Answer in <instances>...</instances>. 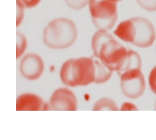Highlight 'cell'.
<instances>
[{
    "mask_svg": "<svg viewBox=\"0 0 156 140\" xmlns=\"http://www.w3.org/2000/svg\"><path fill=\"white\" fill-rule=\"evenodd\" d=\"M149 83L151 89L156 94V66L152 69L150 74Z\"/></svg>",
    "mask_w": 156,
    "mask_h": 140,
    "instance_id": "13",
    "label": "cell"
},
{
    "mask_svg": "<svg viewBox=\"0 0 156 140\" xmlns=\"http://www.w3.org/2000/svg\"><path fill=\"white\" fill-rule=\"evenodd\" d=\"M121 76V87L126 96L136 99L143 94L145 89L144 78L140 69L124 72Z\"/></svg>",
    "mask_w": 156,
    "mask_h": 140,
    "instance_id": "4",
    "label": "cell"
},
{
    "mask_svg": "<svg viewBox=\"0 0 156 140\" xmlns=\"http://www.w3.org/2000/svg\"><path fill=\"white\" fill-rule=\"evenodd\" d=\"M118 2V0H90V11L95 23L115 21Z\"/></svg>",
    "mask_w": 156,
    "mask_h": 140,
    "instance_id": "5",
    "label": "cell"
},
{
    "mask_svg": "<svg viewBox=\"0 0 156 140\" xmlns=\"http://www.w3.org/2000/svg\"><path fill=\"white\" fill-rule=\"evenodd\" d=\"M93 50L101 62L111 71L122 72L130 58L131 50H128L113 39L100 42L93 38Z\"/></svg>",
    "mask_w": 156,
    "mask_h": 140,
    "instance_id": "2",
    "label": "cell"
},
{
    "mask_svg": "<svg viewBox=\"0 0 156 140\" xmlns=\"http://www.w3.org/2000/svg\"><path fill=\"white\" fill-rule=\"evenodd\" d=\"M19 1L24 7L31 8L35 7L41 0H17Z\"/></svg>",
    "mask_w": 156,
    "mask_h": 140,
    "instance_id": "14",
    "label": "cell"
},
{
    "mask_svg": "<svg viewBox=\"0 0 156 140\" xmlns=\"http://www.w3.org/2000/svg\"><path fill=\"white\" fill-rule=\"evenodd\" d=\"M77 104L76 97L71 91L60 88L52 94L50 103L46 105V110L75 111Z\"/></svg>",
    "mask_w": 156,
    "mask_h": 140,
    "instance_id": "6",
    "label": "cell"
},
{
    "mask_svg": "<svg viewBox=\"0 0 156 140\" xmlns=\"http://www.w3.org/2000/svg\"><path fill=\"white\" fill-rule=\"evenodd\" d=\"M93 110H118V108L115 103L111 99H102L95 104Z\"/></svg>",
    "mask_w": 156,
    "mask_h": 140,
    "instance_id": "10",
    "label": "cell"
},
{
    "mask_svg": "<svg viewBox=\"0 0 156 140\" xmlns=\"http://www.w3.org/2000/svg\"><path fill=\"white\" fill-rule=\"evenodd\" d=\"M46 105L37 96L27 94L20 96L17 99V111H40L46 110Z\"/></svg>",
    "mask_w": 156,
    "mask_h": 140,
    "instance_id": "9",
    "label": "cell"
},
{
    "mask_svg": "<svg viewBox=\"0 0 156 140\" xmlns=\"http://www.w3.org/2000/svg\"><path fill=\"white\" fill-rule=\"evenodd\" d=\"M17 26L20 24L21 23L23 17V11L24 7L20 3L19 1H17Z\"/></svg>",
    "mask_w": 156,
    "mask_h": 140,
    "instance_id": "15",
    "label": "cell"
},
{
    "mask_svg": "<svg viewBox=\"0 0 156 140\" xmlns=\"http://www.w3.org/2000/svg\"><path fill=\"white\" fill-rule=\"evenodd\" d=\"M112 71L102 62L90 58L82 57L66 61L60 71L63 83L70 87L104 83L111 78Z\"/></svg>",
    "mask_w": 156,
    "mask_h": 140,
    "instance_id": "1",
    "label": "cell"
},
{
    "mask_svg": "<svg viewBox=\"0 0 156 140\" xmlns=\"http://www.w3.org/2000/svg\"><path fill=\"white\" fill-rule=\"evenodd\" d=\"M44 69V62L42 59L35 54L27 55L21 62V73L28 79H37L42 74Z\"/></svg>",
    "mask_w": 156,
    "mask_h": 140,
    "instance_id": "7",
    "label": "cell"
},
{
    "mask_svg": "<svg viewBox=\"0 0 156 140\" xmlns=\"http://www.w3.org/2000/svg\"><path fill=\"white\" fill-rule=\"evenodd\" d=\"M66 3L71 8L74 9H80L87 3L89 0H65Z\"/></svg>",
    "mask_w": 156,
    "mask_h": 140,
    "instance_id": "12",
    "label": "cell"
},
{
    "mask_svg": "<svg viewBox=\"0 0 156 140\" xmlns=\"http://www.w3.org/2000/svg\"><path fill=\"white\" fill-rule=\"evenodd\" d=\"M77 32L73 21L67 18L54 20L49 23L43 32L45 45L51 48H66L73 45L76 39Z\"/></svg>",
    "mask_w": 156,
    "mask_h": 140,
    "instance_id": "3",
    "label": "cell"
},
{
    "mask_svg": "<svg viewBox=\"0 0 156 140\" xmlns=\"http://www.w3.org/2000/svg\"><path fill=\"white\" fill-rule=\"evenodd\" d=\"M17 57L18 58L25 51L27 46V40L25 37L20 33H17Z\"/></svg>",
    "mask_w": 156,
    "mask_h": 140,
    "instance_id": "11",
    "label": "cell"
},
{
    "mask_svg": "<svg viewBox=\"0 0 156 140\" xmlns=\"http://www.w3.org/2000/svg\"><path fill=\"white\" fill-rule=\"evenodd\" d=\"M136 27L133 19L124 21L120 23L114 32V34L124 41L134 44L136 37ZM152 37H155L154 29L144 32H140Z\"/></svg>",
    "mask_w": 156,
    "mask_h": 140,
    "instance_id": "8",
    "label": "cell"
}]
</instances>
